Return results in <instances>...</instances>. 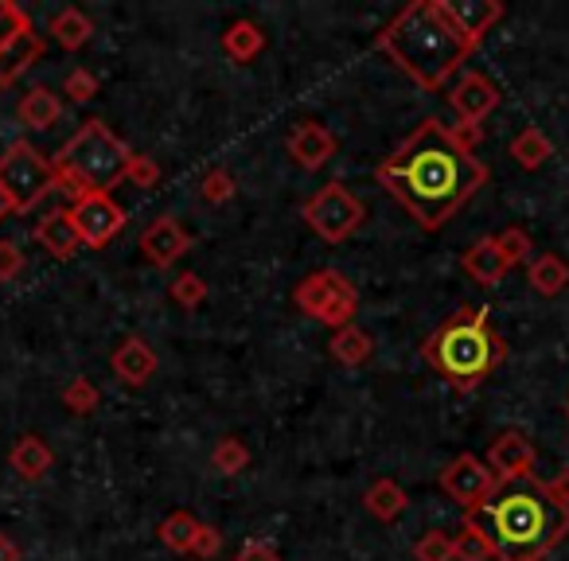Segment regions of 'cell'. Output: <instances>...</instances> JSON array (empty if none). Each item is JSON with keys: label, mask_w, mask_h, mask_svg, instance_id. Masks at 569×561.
<instances>
[{"label": "cell", "mask_w": 569, "mask_h": 561, "mask_svg": "<svg viewBox=\"0 0 569 561\" xmlns=\"http://www.w3.org/2000/svg\"><path fill=\"white\" fill-rule=\"evenodd\" d=\"M452 137V144H460L465 152H476V144L483 141V129L480 126H465V121H457V126H445Z\"/></svg>", "instance_id": "b9f144b4"}, {"label": "cell", "mask_w": 569, "mask_h": 561, "mask_svg": "<svg viewBox=\"0 0 569 561\" xmlns=\"http://www.w3.org/2000/svg\"><path fill=\"white\" fill-rule=\"evenodd\" d=\"M9 464L17 468V475H20V480H28V483H40L43 475L51 472V449H48V444H43V437L24 433L17 444H12V452H9Z\"/></svg>", "instance_id": "44dd1931"}, {"label": "cell", "mask_w": 569, "mask_h": 561, "mask_svg": "<svg viewBox=\"0 0 569 561\" xmlns=\"http://www.w3.org/2000/svg\"><path fill=\"white\" fill-rule=\"evenodd\" d=\"M126 180L137 183V188H157V183H160V164L152 157H144V152H133Z\"/></svg>", "instance_id": "74e56055"}, {"label": "cell", "mask_w": 569, "mask_h": 561, "mask_svg": "<svg viewBox=\"0 0 569 561\" xmlns=\"http://www.w3.org/2000/svg\"><path fill=\"white\" fill-rule=\"evenodd\" d=\"M188 250H191V234L172 214H160V219H152L149 227L141 230V253L157 269H172Z\"/></svg>", "instance_id": "4fadbf2b"}, {"label": "cell", "mask_w": 569, "mask_h": 561, "mask_svg": "<svg viewBox=\"0 0 569 561\" xmlns=\"http://www.w3.org/2000/svg\"><path fill=\"white\" fill-rule=\"evenodd\" d=\"M328 351H332L336 363L363 367L367 359L375 355V343H371V335H367L363 328L348 324V328H340V332H332V343H328Z\"/></svg>", "instance_id": "4316f807"}, {"label": "cell", "mask_w": 569, "mask_h": 561, "mask_svg": "<svg viewBox=\"0 0 569 561\" xmlns=\"http://www.w3.org/2000/svg\"><path fill=\"white\" fill-rule=\"evenodd\" d=\"M199 527H203V522H199L191 511H172L164 522H160V542L176 553H191V542H196Z\"/></svg>", "instance_id": "f1b7e54d"}, {"label": "cell", "mask_w": 569, "mask_h": 561, "mask_svg": "<svg viewBox=\"0 0 569 561\" xmlns=\"http://www.w3.org/2000/svg\"><path fill=\"white\" fill-rule=\"evenodd\" d=\"M20 269H24V250L12 238H0V281H12Z\"/></svg>", "instance_id": "ab89813d"}, {"label": "cell", "mask_w": 569, "mask_h": 561, "mask_svg": "<svg viewBox=\"0 0 569 561\" xmlns=\"http://www.w3.org/2000/svg\"><path fill=\"white\" fill-rule=\"evenodd\" d=\"M246 464H250V449H246V441H238V437H222V441L214 444L211 468L219 475H238Z\"/></svg>", "instance_id": "4dcf8cb0"}, {"label": "cell", "mask_w": 569, "mask_h": 561, "mask_svg": "<svg viewBox=\"0 0 569 561\" xmlns=\"http://www.w3.org/2000/svg\"><path fill=\"white\" fill-rule=\"evenodd\" d=\"M499 238V246H503V253H507V261H511V269L519 266V261H527L530 258V234L522 227H507L503 234H496Z\"/></svg>", "instance_id": "8d00e7d4"}, {"label": "cell", "mask_w": 569, "mask_h": 561, "mask_svg": "<svg viewBox=\"0 0 569 561\" xmlns=\"http://www.w3.org/2000/svg\"><path fill=\"white\" fill-rule=\"evenodd\" d=\"M63 94L71 98V102L87 106L90 98H98V79L87 71V67H74V71L67 74V82H63Z\"/></svg>", "instance_id": "e575fe53"}, {"label": "cell", "mask_w": 569, "mask_h": 561, "mask_svg": "<svg viewBox=\"0 0 569 561\" xmlns=\"http://www.w3.org/2000/svg\"><path fill=\"white\" fill-rule=\"evenodd\" d=\"M48 32L63 51H82L90 43V36H94V24H90V17L82 9H59L48 20Z\"/></svg>", "instance_id": "7402d4cb"}, {"label": "cell", "mask_w": 569, "mask_h": 561, "mask_svg": "<svg viewBox=\"0 0 569 561\" xmlns=\"http://www.w3.org/2000/svg\"><path fill=\"white\" fill-rule=\"evenodd\" d=\"M527 281L535 293L558 297L561 289L569 285V266L558 258V253H538V258H530V266H527Z\"/></svg>", "instance_id": "cb8c5ba5"}, {"label": "cell", "mask_w": 569, "mask_h": 561, "mask_svg": "<svg viewBox=\"0 0 569 561\" xmlns=\"http://www.w3.org/2000/svg\"><path fill=\"white\" fill-rule=\"evenodd\" d=\"M0 561H24V553H20V545L12 542L9 534H0Z\"/></svg>", "instance_id": "ee69618b"}, {"label": "cell", "mask_w": 569, "mask_h": 561, "mask_svg": "<svg viewBox=\"0 0 569 561\" xmlns=\"http://www.w3.org/2000/svg\"><path fill=\"white\" fill-rule=\"evenodd\" d=\"M363 507H367V511H371L379 522H395L398 514H406L410 499H406L402 483H395V480H375L371 488L363 491Z\"/></svg>", "instance_id": "d4e9b609"}, {"label": "cell", "mask_w": 569, "mask_h": 561, "mask_svg": "<svg viewBox=\"0 0 569 561\" xmlns=\"http://www.w3.org/2000/svg\"><path fill=\"white\" fill-rule=\"evenodd\" d=\"M43 59V36L36 32V24H28L9 48L0 51V87H12L28 67H36Z\"/></svg>", "instance_id": "d6986e66"}, {"label": "cell", "mask_w": 569, "mask_h": 561, "mask_svg": "<svg viewBox=\"0 0 569 561\" xmlns=\"http://www.w3.org/2000/svg\"><path fill=\"white\" fill-rule=\"evenodd\" d=\"M219 550H222V534L211 527V522H203V527H199V534H196V542H191V558L211 561Z\"/></svg>", "instance_id": "f35d334b"}, {"label": "cell", "mask_w": 569, "mask_h": 561, "mask_svg": "<svg viewBox=\"0 0 569 561\" xmlns=\"http://www.w3.org/2000/svg\"><path fill=\"white\" fill-rule=\"evenodd\" d=\"M203 199L207 203H230L234 199V176L222 172V168H211L203 176Z\"/></svg>", "instance_id": "d590c367"}, {"label": "cell", "mask_w": 569, "mask_h": 561, "mask_svg": "<svg viewBox=\"0 0 569 561\" xmlns=\"http://www.w3.org/2000/svg\"><path fill=\"white\" fill-rule=\"evenodd\" d=\"M59 398H63V405L74 413V418H87V413H94L98 405H102V390H98L94 382L87 379V374H74Z\"/></svg>", "instance_id": "f546056e"}, {"label": "cell", "mask_w": 569, "mask_h": 561, "mask_svg": "<svg viewBox=\"0 0 569 561\" xmlns=\"http://www.w3.org/2000/svg\"><path fill=\"white\" fill-rule=\"evenodd\" d=\"M293 304L305 317L320 320L325 328L340 332V328H348L351 320H356L359 293L340 269H317V273H309L305 281H297Z\"/></svg>", "instance_id": "52a82bcc"}, {"label": "cell", "mask_w": 569, "mask_h": 561, "mask_svg": "<svg viewBox=\"0 0 569 561\" xmlns=\"http://www.w3.org/2000/svg\"><path fill=\"white\" fill-rule=\"evenodd\" d=\"M133 149L113 133L106 121H87L71 141L59 149L51 164L59 168L63 180H74L87 191H110L126 180Z\"/></svg>", "instance_id": "5b68a950"}, {"label": "cell", "mask_w": 569, "mask_h": 561, "mask_svg": "<svg viewBox=\"0 0 569 561\" xmlns=\"http://www.w3.org/2000/svg\"><path fill=\"white\" fill-rule=\"evenodd\" d=\"M375 180L418 219L421 230H441L488 183V164L452 144L445 121L426 118L375 168Z\"/></svg>", "instance_id": "6da1fadb"}, {"label": "cell", "mask_w": 569, "mask_h": 561, "mask_svg": "<svg viewBox=\"0 0 569 561\" xmlns=\"http://www.w3.org/2000/svg\"><path fill=\"white\" fill-rule=\"evenodd\" d=\"M168 297H172L180 309H199V304L207 301V281L199 273H180L172 281V289H168Z\"/></svg>", "instance_id": "1f68e13d"}, {"label": "cell", "mask_w": 569, "mask_h": 561, "mask_svg": "<svg viewBox=\"0 0 569 561\" xmlns=\"http://www.w3.org/2000/svg\"><path fill=\"white\" fill-rule=\"evenodd\" d=\"M566 418H569V394H566Z\"/></svg>", "instance_id": "bcb514c9"}, {"label": "cell", "mask_w": 569, "mask_h": 561, "mask_svg": "<svg viewBox=\"0 0 569 561\" xmlns=\"http://www.w3.org/2000/svg\"><path fill=\"white\" fill-rule=\"evenodd\" d=\"M445 12L452 17V24L480 48V40L491 28L503 20V4L499 0H445Z\"/></svg>", "instance_id": "e0dca14e"}, {"label": "cell", "mask_w": 569, "mask_h": 561, "mask_svg": "<svg viewBox=\"0 0 569 561\" xmlns=\"http://www.w3.org/2000/svg\"><path fill=\"white\" fill-rule=\"evenodd\" d=\"M67 211H71L82 246H90V250H102V246H110L126 230V211H121V203H113L110 191H90L79 203L67 207Z\"/></svg>", "instance_id": "30bf717a"}, {"label": "cell", "mask_w": 569, "mask_h": 561, "mask_svg": "<svg viewBox=\"0 0 569 561\" xmlns=\"http://www.w3.org/2000/svg\"><path fill=\"white\" fill-rule=\"evenodd\" d=\"M546 488H550V495L558 499L561 507H569V468L561 475H553V480H546Z\"/></svg>", "instance_id": "7bdbcfd3"}, {"label": "cell", "mask_w": 569, "mask_h": 561, "mask_svg": "<svg viewBox=\"0 0 569 561\" xmlns=\"http://www.w3.org/2000/svg\"><path fill=\"white\" fill-rule=\"evenodd\" d=\"M452 553H457V561H496V545L472 519L460 522L457 538H452Z\"/></svg>", "instance_id": "83f0119b"}, {"label": "cell", "mask_w": 569, "mask_h": 561, "mask_svg": "<svg viewBox=\"0 0 569 561\" xmlns=\"http://www.w3.org/2000/svg\"><path fill=\"white\" fill-rule=\"evenodd\" d=\"M460 266H465V273L472 277L476 285H499L507 273H511V261H507L503 246H499L496 234L480 238V242H472L465 250V258H460Z\"/></svg>", "instance_id": "2e32d148"}, {"label": "cell", "mask_w": 569, "mask_h": 561, "mask_svg": "<svg viewBox=\"0 0 569 561\" xmlns=\"http://www.w3.org/2000/svg\"><path fill=\"white\" fill-rule=\"evenodd\" d=\"M9 214H20V211H17V203H12L9 191H4V183H0V222L9 219Z\"/></svg>", "instance_id": "f6af8a7d"}, {"label": "cell", "mask_w": 569, "mask_h": 561, "mask_svg": "<svg viewBox=\"0 0 569 561\" xmlns=\"http://www.w3.org/2000/svg\"><path fill=\"white\" fill-rule=\"evenodd\" d=\"M284 149H289V157H293L305 172H320V168L336 157V137L328 133L325 126H317V121H301V126L289 133Z\"/></svg>", "instance_id": "5bb4252c"}, {"label": "cell", "mask_w": 569, "mask_h": 561, "mask_svg": "<svg viewBox=\"0 0 569 561\" xmlns=\"http://www.w3.org/2000/svg\"><path fill=\"white\" fill-rule=\"evenodd\" d=\"M468 519L491 538L496 561H546V553L569 534V507H561L535 475L499 483L496 495Z\"/></svg>", "instance_id": "7a4b0ae2"}, {"label": "cell", "mask_w": 569, "mask_h": 561, "mask_svg": "<svg viewBox=\"0 0 569 561\" xmlns=\"http://www.w3.org/2000/svg\"><path fill=\"white\" fill-rule=\"evenodd\" d=\"M0 183L12 196L17 211L28 214L32 207H40V199L59 191V168L28 141H12L0 157Z\"/></svg>", "instance_id": "8992f818"}, {"label": "cell", "mask_w": 569, "mask_h": 561, "mask_svg": "<svg viewBox=\"0 0 569 561\" xmlns=\"http://www.w3.org/2000/svg\"><path fill=\"white\" fill-rule=\"evenodd\" d=\"M222 51H227V59H234V63H253V59L266 51V32H261L253 20H238V24H230L227 32H222Z\"/></svg>", "instance_id": "603a6c76"}, {"label": "cell", "mask_w": 569, "mask_h": 561, "mask_svg": "<svg viewBox=\"0 0 569 561\" xmlns=\"http://www.w3.org/2000/svg\"><path fill=\"white\" fill-rule=\"evenodd\" d=\"M157 367H160L157 351H152L141 335H129V340H121L118 348H113V355H110V371L118 374L126 387H144V382H152Z\"/></svg>", "instance_id": "9a60e30c"}, {"label": "cell", "mask_w": 569, "mask_h": 561, "mask_svg": "<svg viewBox=\"0 0 569 561\" xmlns=\"http://www.w3.org/2000/svg\"><path fill=\"white\" fill-rule=\"evenodd\" d=\"M17 118H20V126H28V129H51L63 118V98L51 87H32L17 102Z\"/></svg>", "instance_id": "ffe728a7"}, {"label": "cell", "mask_w": 569, "mask_h": 561, "mask_svg": "<svg viewBox=\"0 0 569 561\" xmlns=\"http://www.w3.org/2000/svg\"><path fill=\"white\" fill-rule=\"evenodd\" d=\"M36 242L51 253L56 261H71L74 253L82 250V238L74 230L71 211H48L40 222H36Z\"/></svg>", "instance_id": "ac0fdd59"}, {"label": "cell", "mask_w": 569, "mask_h": 561, "mask_svg": "<svg viewBox=\"0 0 569 561\" xmlns=\"http://www.w3.org/2000/svg\"><path fill=\"white\" fill-rule=\"evenodd\" d=\"M413 561H457L452 553V538L445 530H429L413 542Z\"/></svg>", "instance_id": "d6a6232c"}, {"label": "cell", "mask_w": 569, "mask_h": 561, "mask_svg": "<svg viewBox=\"0 0 569 561\" xmlns=\"http://www.w3.org/2000/svg\"><path fill=\"white\" fill-rule=\"evenodd\" d=\"M421 355L437 367L445 382L452 390H476L499 363L507 359V343L499 340V332L491 328L488 309H460L449 324H441L426 340Z\"/></svg>", "instance_id": "277c9868"}, {"label": "cell", "mask_w": 569, "mask_h": 561, "mask_svg": "<svg viewBox=\"0 0 569 561\" xmlns=\"http://www.w3.org/2000/svg\"><path fill=\"white\" fill-rule=\"evenodd\" d=\"M234 561H281V553H277V545L266 542V538H250V542H242Z\"/></svg>", "instance_id": "60d3db41"}, {"label": "cell", "mask_w": 569, "mask_h": 561, "mask_svg": "<svg viewBox=\"0 0 569 561\" xmlns=\"http://www.w3.org/2000/svg\"><path fill=\"white\" fill-rule=\"evenodd\" d=\"M379 51L421 90H441L476 43L452 24L445 0H413L379 32Z\"/></svg>", "instance_id": "3957f363"}, {"label": "cell", "mask_w": 569, "mask_h": 561, "mask_svg": "<svg viewBox=\"0 0 569 561\" xmlns=\"http://www.w3.org/2000/svg\"><path fill=\"white\" fill-rule=\"evenodd\" d=\"M449 106L457 113V121L465 126H480L491 110L499 106V87L480 71H465L457 79V87L449 90Z\"/></svg>", "instance_id": "7c38bea8"}, {"label": "cell", "mask_w": 569, "mask_h": 561, "mask_svg": "<svg viewBox=\"0 0 569 561\" xmlns=\"http://www.w3.org/2000/svg\"><path fill=\"white\" fill-rule=\"evenodd\" d=\"M511 157H515V164H519V168L535 172V168H542L546 160L553 157V144L538 126H527V129H519V133L511 137Z\"/></svg>", "instance_id": "484cf974"}, {"label": "cell", "mask_w": 569, "mask_h": 561, "mask_svg": "<svg viewBox=\"0 0 569 561\" xmlns=\"http://www.w3.org/2000/svg\"><path fill=\"white\" fill-rule=\"evenodd\" d=\"M441 491L457 507H465L468 514L480 511L491 495L499 491L496 472L488 468V460L472 457V452H460L457 460H449V468L441 472Z\"/></svg>", "instance_id": "9c48e42d"}, {"label": "cell", "mask_w": 569, "mask_h": 561, "mask_svg": "<svg viewBox=\"0 0 569 561\" xmlns=\"http://www.w3.org/2000/svg\"><path fill=\"white\" fill-rule=\"evenodd\" d=\"M28 24H32V17H28L20 4H12V0H0V51L9 48V43L17 40Z\"/></svg>", "instance_id": "836d02e7"}, {"label": "cell", "mask_w": 569, "mask_h": 561, "mask_svg": "<svg viewBox=\"0 0 569 561\" xmlns=\"http://www.w3.org/2000/svg\"><path fill=\"white\" fill-rule=\"evenodd\" d=\"M483 460H488V468L496 472L499 483H515V480L535 475V444H530L527 433H519V429L499 433Z\"/></svg>", "instance_id": "8fae6325"}, {"label": "cell", "mask_w": 569, "mask_h": 561, "mask_svg": "<svg viewBox=\"0 0 569 561\" xmlns=\"http://www.w3.org/2000/svg\"><path fill=\"white\" fill-rule=\"evenodd\" d=\"M305 222H309L312 230H317L325 242H348L351 234H356L359 227H363L367 219V207L359 203L356 196H351L348 188H343L340 180L325 183V188L317 191V196L309 199V203L301 207Z\"/></svg>", "instance_id": "ba28073f"}]
</instances>
